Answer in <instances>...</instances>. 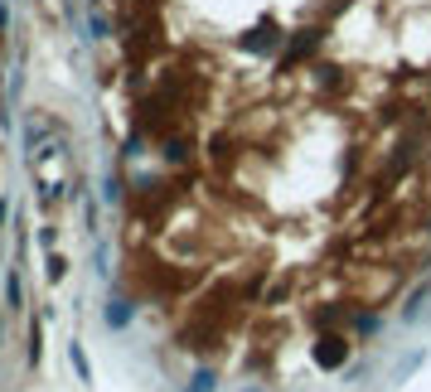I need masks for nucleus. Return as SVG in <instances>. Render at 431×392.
Instances as JSON below:
<instances>
[{
	"label": "nucleus",
	"mask_w": 431,
	"mask_h": 392,
	"mask_svg": "<svg viewBox=\"0 0 431 392\" xmlns=\"http://www.w3.org/2000/svg\"><path fill=\"white\" fill-rule=\"evenodd\" d=\"M68 359H73V368H78V378H82V383H92V368H87V354H82L78 344L68 349Z\"/></svg>",
	"instance_id": "f03ea898"
},
{
	"label": "nucleus",
	"mask_w": 431,
	"mask_h": 392,
	"mask_svg": "<svg viewBox=\"0 0 431 392\" xmlns=\"http://www.w3.org/2000/svg\"><path fill=\"white\" fill-rule=\"evenodd\" d=\"M315 364H320V368L344 364V339H320V349H315Z\"/></svg>",
	"instance_id": "f257e3e1"
},
{
	"label": "nucleus",
	"mask_w": 431,
	"mask_h": 392,
	"mask_svg": "<svg viewBox=\"0 0 431 392\" xmlns=\"http://www.w3.org/2000/svg\"><path fill=\"white\" fill-rule=\"evenodd\" d=\"M0 218H5V203H0Z\"/></svg>",
	"instance_id": "7ed1b4c3"
}]
</instances>
